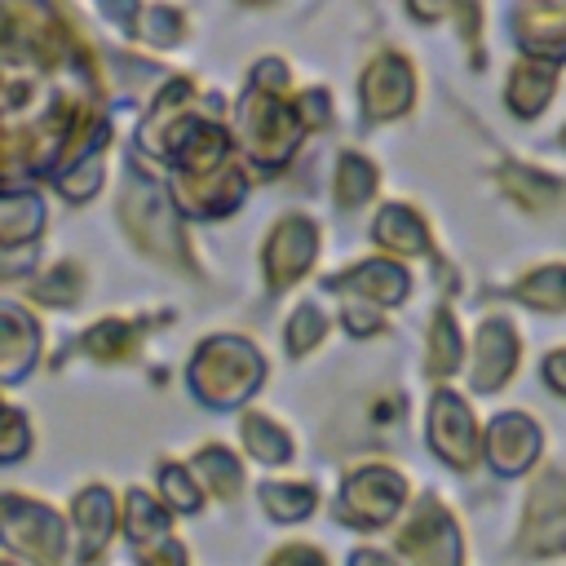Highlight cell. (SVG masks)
<instances>
[{
	"label": "cell",
	"instance_id": "cell-4",
	"mask_svg": "<svg viewBox=\"0 0 566 566\" xmlns=\"http://www.w3.org/2000/svg\"><path fill=\"white\" fill-rule=\"evenodd\" d=\"M239 128H243V142L248 150L261 159V164H274L292 150L296 142V115L292 106H283L274 93L265 88H252L243 97V111H239Z\"/></svg>",
	"mask_w": 566,
	"mask_h": 566
},
{
	"label": "cell",
	"instance_id": "cell-8",
	"mask_svg": "<svg viewBox=\"0 0 566 566\" xmlns=\"http://www.w3.org/2000/svg\"><path fill=\"white\" fill-rule=\"evenodd\" d=\"M124 221L133 226V234L150 248V252H164V256H177L181 239H177V221H172V208L164 203V195L155 186H133L128 199H124Z\"/></svg>",
	"mask_w": 566,
	"mask_h": 566
},
{
	"label": "cell",
	"instance_id": "cell-21",
	"mask_svg": "<svg viewBox=\"0 0 566 566\" xmlns=\"http://www.w3.org/2000/svg\"><path fill=\"white\" fill-rule=\"evenodd\" d=\"M517 301L535 305V310H566V265H539L517 283Z\"/></svg>",
	"mask_w": 566,
	"mask_h": 566
},
{
	"label": "cell",
	"instance_id": "cell-30",
	"mask_svg": "<svg viewBox=\"0 0 566 566\" xmlns=\"http://www.w3.org/2000/svg\"><path fill=\"white\" fill-rule=\"evenodd\" d=\"M318 336H323V314H318L314 305H301V310L292 314V323H287V349H292V354H305Z\"/></svg>",
	"mask_w": 566,
	"mask_h": 566
},
{
	"label": "cell",
	"instance_id": "cell-28",
	"mask_svg": "<svg viewBox=\"0 0 566 566\" xmlns=\"http://www.w3.org/2000/svg\"><path fill=\"white\" fill-rule=\"evenodd\" d=\"M265 509L274 513V517H283V522H292V517H305L310 509H314V495H310V486H265Z\"/></svg>",
	"mask_w": 566,
	"mask_h": 566
},
{
	"label": "cell",
	"instance_id": "cell-35",
	"mask_svg": "<svg viewBox=\"0 0 566 566\" xmlns=\"http://www.w3.org/2000/svg\"><path fill=\"white\" fill-rule=\"evenodd\" d=\"M274 566H323V557L314 548H305V544H292V548H283L274 557Z\"/></svg>",
	"mask_w": 566,
	"mask_h": 566
},
{
	"label": "cell",
	"instance_id": "cell-11",
	"mask_svg": "<svg viewBox=\"0 0 566 566\" xmlns=\"http://www.w3.org/2000/svg\"><path fill=\"white\" fill-rule=\"evenodd\" d=\"M517 367V336L504 318H486L478 327V354H473V389L491 394L500 389Z\"/></svg>",
	"mask_w": 566,
	"mask_h": 566
},
{
	"label": "cell",
	"instance_id": "cell-37",
	"mask_svg": "<svg viewBox=\"0 0 566 566\" xmlns=\"http://www.w3.org/2000/svg\"><path fill=\"white\" fill-rule=\"evenodd\" d=\"M544 376H548V385L566 398V349H557V354H548V363H544Z\"/></svg>",
	"mask_w": 566,
	"mask_h": 566
},
{
	"label": "cell",
	"instance_id": "cell-1",
	"mask_svg": "<svg viewBox=\"0 0 566 566\" xmlns=\"http://www.w3.org/2000/svg\"><path fill=\"white\" fill-rule=\"evenodd\" d=\"M190 380H195V389H199L208 402L234 407L243 394L256 389V380H261V358H256V349H252L248 340L217 336V340H208V345L199 349V358H195V367H190Z\"/></svg>",
	"mask_w": 566,
	"mask_h": 566
},
{
	"label": "cell",
	"instance_id": "cell-10",
	"mask_svg": "<svg viewBox=\"0 0 566 566\" xmlns=\"http://www.w3.org/2000/svg\"><path fill=\"white\" fill-rule=\"evenodd\" d=\"M411 93H416V80H411V66L398 53L376 57L363 75V102H367V115H376V119L402 115L411 106Z\"/></svg>",
	"mask_w": 566,
	"mask_h": 566
},
{
	"label": "cell",
	"instance_id": "cell-7",
	"mask_svg": "<svg viewBox=\"0 0 566 566\" xmlns=\"http://www.w3.org/2000/svg\"><path fill=\"white\" fill-rule=\"evenodd\" d=\"M429 442H433V451L442 455V460H451V464H473V455H478V429H473V416H469V407L451 394V389H442L438 398H433V407H429Z\"/></svg>",
	"mask_w": 566,
	"mask_h": 566
},
{
	"label": "cell",
	"instance_id": "cell-19",
	"mask_svg": "<svg viewBox=\"0 0 566 566\" xmlns=\"http://www.w3.org/2000/svg\"><path fill=\"white\" fill-rule=\"evenodd\" d=\"M345 287H354L358 296H371V301H402L407 296V274L394 261H367L354 274H345Z\"/></svg>",
	"mask_w": 566,
	"mask_h": 566
},
{
	"label": "cell",
	"instance_id": "cell-17",
	"mask_svg": "<svg viewBox=\"0 0 566 566\" xmlns=\"http://www.w3.org/2000/svg\"><path fill=\"white\" fill-rule=\"evenodd\" d=\"M40 221H44V212H40V199L31 190L0 195V243L4 248H22L40 230Z\"/></svg>",
	"mask_w": 566,
	"mask_h": 566
},
{
	"label": "cell",
	"instance_id": "cell-18",
	"mask_svg": "<svg viewBox=\"0 0 566 566\" xmlns=\"http://www.w3.org/2000/svg\"><path fill=\"white\" fill-rule=\"evenodd\" d=\"M376 239H380L385 248H394V252H411V256L429 248L424 221H420L411 208H402V203H394V208H385V212L376 217Z\"/></svg>",
	"mask_w": 566,
	"mask_h": 566
},
{
	"label": "cell",
	"instance_id": "cell-6",
	"mask_svg": "<svg viewBox=\"0 0 566 566\" xmlns=\"http://www.w3.org/2000/svg\"><path fill=\"white\" fill-rule=\"evenodd\" d=\"M402 495H407V486L394 469H385V464L358 469L345 482V517L358 526H380L402 509Z\"/></svg>",
	"mask_w": 566,
	"mask_h": 566
},
{
	"label": "cell",
	"instance_id": "cell-39",
	"mask_svg": "<svg viewBox=\"0 0 566 566\" xmlns=\"http://www.w3.org/2000/svg\"><path fill=\"white\" fill-rule=\"evenodd\" d=\"M562 142H566V133H562Z\"/></svg>",
	"mask_w": 566,
	"mask_h": 566
},
{
	"label": "cell",
	"instance_id": "cell-23",
	"mask_svg": "<svg viewBox=\"0 0 566 566\" xmlns=\"http://www.w3.org/2000/svg\"><path fill=\"white\" fill-rule=\"evenodd\" d=\"M164 531H168V513L150 500V495H142V491H133L128 495V535L146 548V544H155V539H164Z\"/></svg>",
	"mask_w": 566,
	"mask_h": 566
},
{
	"label": "cell",
	"instance_id": "cell-38",
	"mask_svg": "<svg viewBox=\"0 0 566 566\" xmlns=\"http://www.w3.org/2000/svg\"><path fill=\"white\" fill-rule=\"evenodd\" d=\"M349 566H394V562H389L385 553H371V548H367V553H358Z\"/></svg>",
	"mask_w": 566,
	"mask_h": 566
},
{
	"label": "cell",
	"instance_id": "cell-3",
	"mask_svg": "<svg viewBox=\"0 0 566 566\" xmlns=\"http://www.w3.org/2000/svg\"><path fill=\"white\" fill-rule=\"evenodd\" d=\"M522 553L531 557H553L566 553V473H544L531 491L526 522H522Z\"/></svg>",
	"mask_w": 566,
	"mask_h": 566
},
{
	"label": "cell",
	"instance_id": "cell-26",
	"mask_svg": "<svg viewBox=\"0 0 566 566\" xmlns=\"http://www.w3.org/2000/svg\"><path fill=\"white\" fill-rule=\"evenodd\" d=\"M455 363H460V332H455L451 314L442 310L433 318V332H429V371L447 376V371H455Z\"/></svg>",
	"mask_w": 566,
	"mask_h": 566
},
{
	"label": "cell",
	"instance_id": "cell-9",
	"mask_svg": "<svg viewBox=\"0 0 566 566\" xmlns=\"http://www.w3.org/2000/svg\"><path fill=\"white\" fill-rule=\"evenodd\" d=\"M314 248H318V230L314 221L305 217H283L270 248H265V270H270V283L274 287H287L292 279H301L314 261Z\"/></svg>",
	"mask_w": 566,
	"mask_h": 566
},
{
	"label": "cell",
	"instance_id": "cell-33",
	"mask_svg": "<svg viewBox=\"0 0 566 566\" xmlns=\"http://www.w3.org/2000/svg\"><path fill=\"white\" fill-rule=\"evenodd\" d=\"M142 566H186V553L172 539H155L142 548Z\"/></svg>",
	"mask_w": 566,
	"mask_h": 566
},
{
	"label": "cell",
	"instance_id": "cell-32",
	"mask_svg": "<svg viewBox=\"0 0 566 566\" xmlns=\"http://www.w3.org/2000/svg\"><path fill=\"white\" fill-rule=\"evenodd\" d=\"M22 451H27V424H22L18 411L0 407V460H13Z\"/></svg>",
	"mask_w": 566,
	"mask_h": 566
},
{
	"label": "cell",
	"instance_id": "cell-2",
	"mask_svg": "<svg viewBox=\"0 0 566 566\" xmlns=\"http://www.w3.org/2000/svg\"><path fill=\"white\" fill-rule=\"evenodd\" d=\"M0 535L9 548H18L22 557L40 562V566H57L62 557V522L31 500H0Z\"/></svg>",
	"mask_w": 566,
	"mask_h": 566
},
{
	"label": "cell",
	"instance_id": "cell-13",
	"mask_svg": "<svg viewBox=\"0 0 566 566\" xmlns=\"http://www.w3.org/2000/svg\"><path fill=\"white\" fill-rule=\"evenodd\" d=\"M513 22H517V40H522V49L531 53V57H539V62H557V57H566V9H553V4H522L517 13H513Z\"/></svg>",
	"mask_w": 566,
	"mask_h": 566
},
{
	"label": "cell",
	"instance_id": "cell-25",
	"mask_svg": "<svg viewBox=\"0 0 566 566\" xmlns=\"http://www.w3.org/2000/svg\"><path fill=\"white\" fill-rule=\"evenodd\" d=\"M243 442H248V451L261 460V464H279V460H287V438H283V429H274L265 416H248L243 420Z\"/></svg>",
	"mask_w": 566,
	"mask_h": 566
},
{
	"label": "cell",
	"instance_id": "cell-20",
	"mask_svg": "<svg viewBox=\"0 0 566 566\" xmlns=\"http://www.w3.org/2000/svg\"><path fill=\"white\" fill-rule=\"evenodd\" d=\"M500 181H504V190H509L526 212H544V208H553V203H557V181H553V177H544V172H535V168L509 164V168L500 172Z\"/></svg>",
	"mask_w": 566,
	"mask_h": 566
},
{
	"label": "cell",
	"instance_id": "cell-24",
	"mask_svg": "<svg viewBox=\"0 0 566 566\" xmlns=\"http://www.w3.org/2000/svg\"><path fill=\"white\" fill-rule=\"evenodd\" d=\"M371 190H376V168H371L363 155H345V159H340V172H336V199H340L345 208H354V203H363Z\"/></svg>",
	"mask_w": 566,
	"mask_h": 566
},
{
	"label": "cell",
	"instance_id": "cell-16",
	"mask_svg": "<svg viewBox=\"0 0 566 566\" xmlns=\"http://www.w3.org/2000/svg\"><path fill=\"white\" fill-rule=\"evenodd\" d=\"M71 517H75V526H80V553H84V557L102 553V548H106V535H111V517H115L111 495H106L102 486H88V491L75 500Z\"/></svg>",
	"mask_w": 566,
	"mask_h": 566
},
{
	"label": "cell",
	"instance_id": "cell-22",
	"mask_svg": "<svg viewBox=\"0 0 566 566\" xmlns=\"http://www.w3.org/2000/svg\"><path fill=\"white\" fill-rule=\"evenodd\" d=\"M195 473L203 478V486L212 491V495H234L239 491V460L230 455V451H221V447H208V451H199V460H195Z\"/></svg>",
	"mask_w": 566,
	"mask_h": 566
},
{
	"label": "cell",
	"instance_id": "cell-5",
	"mask_svg": "<svg viewBox=\"0 0 566 566\" xmlns=\"http://www.w3.org/2000/svg\"><path fill=\"white\" fill-rule=\"evenodd\" d=\"M398 544H402V553L416 566H460V531L447 517V509L433 504V500H424L416 509V517L407 522V531L398 535Z\"/></svg>",
	"mask_w": 566,
	"mask_h": 566
},
{
	"label": "cell",
	"instance_id": "cell-15",
	"mask_svg": "<svg viewBox=\"0 0 566 566\" xmlns=\"http://www.w3.org/2000/svg\"><path fill=\"white\" fill-rule=\"evenodd\" d=\"M557 84V71L548 62H517L509 75V106L517 115H539V106H548Z\"/></svg>",
	"mask_w": 566,
	"mask_h": 566
},
{
	"label": "cell",
	"instance_id": "cell-29",
	"mask_svg": "<svg viewBox=\"0 0 566 566\" xmlns=\"http://www.w3.org/2000/svg\"><path fill=\"white\" fill-rule=\"evenodd\" d=\"M80 270L75 265H57L53 274H44L40 283H31V292H35V301H44V305H66L80 287Z\"/></svg>",
	"mask_w": 566,
	"mask_h": 566
},
{
	"label": "cell",
	"instance_id": "cell-31",
	"mask_svg": "<svg viewBox=\"0 0 566 566\" xmlns=\"http://www.w3.org/2000/svg\"><path fill=\"white\" fill-rule=\"evenodd\" d=\"M159 482H164V495H168V504H172V509L190 513V509L199 504V491L190 486V473H181V469H164V473H159Z\"/></svg>",
	"mask_w": 566,
	"mask_h": 566
},
{
	"label": "cell",
	"instance_id": "cell-34",
	"mask_svg": "<svg viewBox=\"0 0 566 566\" xmlns=\"http://www.w3.org/2000/svg\"><path fill=\"white\" fill-rule=\"evenodd\" d=\"M345 327H349V332H358V336H367V332H376V327H380V318H376L371 310H363V305H345Z\"/></svg>",
	"mask_w": 566,
	"mask_h": 566
},
{
	"label": "cell",
	"instance_id": "cell-27",
	"mask_svg": "<svg viewBox=\"0 0 566 566\" xmlns=\"http://www.w3.org/2000/svg\"><path fill=\"white\" fill-rule=\"evenodd\" d=\"M84 349L97 354V358H124V354L133 349V327L119 323V318H106V323H97V327L84 336Z\"/></svg>",
	"mask_w": 566,
	"mask_h": 566
},
{
	"label": "cell",
	"instance_id": "cell-36",
	"mask_svg": "<svg viewBox=\"0 0 566 566\" xmlns=\"http://www.w3.org/2000/svg\"><path fill=\"white\" fill-rule=\"evenodd\" d=\"M301 119L305 124H323L327 119V93H305L301 97Z\"/></svg>",
	"mask_w": 566,
	"mask_h": 566
},
{
	"label": "cell",
	"instance_id": "cell-12",
	"mask_svg": "<svg viewBox=\"0 0 566 566\" xmlns=\"http://www.w3.org/2000/svg\"><path fill=\"white\" fill-rule=\"evenodd\" d=\"M486 451H491V464L500 473H522L539 455V429L526 416L504 411V416H495V424L486 433Z\"/></svg>",
	"mask_w": 566,
	"mask_h": 566
},
{
	"label": "cell",
	"instance_id": "cell-14",
	"mask_svg": "<svg viewBox=\"0 0 566 566\" xmlns=\"http://www.w3.org/2000/svg\"><path fill=\"white\" fill-rule=\"evenodd\" d=\"M35 345H40L35 323L22 310L0 305V376L4 380H18L35 363Z\"/></svg>",
	"mask_w": 566,
	"mask_h": 566
}]
</instances>
